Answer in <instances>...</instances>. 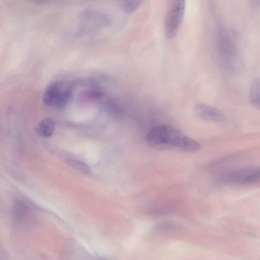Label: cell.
Segmentation results:
<instances>
[{
    "mask_svg": "<svg viewBox=\"0 0 260 260\" xmlns=\"http://www.w3.org/2000/svg\"><path fill=\"white\" fill-rule=\"evenodd\" d=\"M122 10L127 13H133L137 10L143 3V0H119Z\"/></svg>",
    "mask_w": 260,
    "mask_h": 260,
    "instance_id": "obj_9",
    "label": "cell"
},
{
    "mask_svg": "<svg viewBox=\"0 0 260 260\" xmlns=\"http://www.w3.org/2000/svg\"><path fill=\"white\" fill-rule=\"evenodd\" d=\"M32 1L36 4H43L45 3L47 0H32Z\"/></svg>",
    "mask_w": 260,
    "mask_h": 260,
    "instance_id": "obj_12",
    "label": "cell"
},
{
    "mask_svg": "<svg viewBox=\"0 0 260 260\" xmlns=\"http://www.w3.org/2000/svg\"><path fill=\"white\" fill-rule=\"evenodd\" d=\"M260 178V169L255 170H243L235 172L222 176L223 182L245 183L254 181Z\"/></svg>",
    "mask_w": 260,
    "mask_h": 260,
    "instance_id": "obj_6",
    "label": "cell"
},
{
    "mask_svg": "<svg viewBox=\"0 0 260 260\" xmlns=\"http://www.w3.org/2000/svg\"><path fill=\"white\" fill-rule=\"evenodd\" d=\"M146 141L151 146L160 150L194 152L201 148L198 142L167 125L153 127L148 132Z\"/></svg>",
    "mask_w": 260,
    "mask_h": 260,
    "instance_id": "obj_1",
    "label": "cell"
},
{
    "mask_svg": "<svg viewBox=\"0 0 260 260\" xmlns=\"http://www.w3.org/2000/svg\"><path fill=\"white\" fill-rule=\"evenodd\" d=\"M107 108L110 113L116 117H120L123 114L122 106L117 102L113 100H109L106 103Z\"/></svg>",
    "mask_w": 260,
    "mask_h": 260,
    "instance_id": "obj_10",
    "label": "cell"
},
{
    "mask_svg": "<svg viewBox=\"0 0 260 260\" xmlns=\"http://www.w3.org/2000/svg\"><path fill=\"white\" fill-rule=\"evenodd\" d=\"M70 164L74 167L77 168L78 170L85 173H87L90 171L89 167L85 164L77 161H70Z\"/></svg>",
    "mask_w": 260,
    "mask_h": 260,
    "instance_id": "obj_11",
    "label": "cell"
},
{
    "mask_svg": "<svg viewBox=\"0 0 260 260\" xmlns=\"http://www.w3.org/2000/svg\"><path fill=\"white\" fill-rule=\"evenodd\" d=\"M195 115L200 119L214 122H224L226 120L225 115L219 109L205 104H199L194 108Z\"/></svg>",
    "mask_w": 260,
    "mask_h": 260,
    "instance_id": "obj_5",
    "label": "cell"
},
{
    "mask_svg": "<svg viewBox=\"0 0 260 260\" xmlns=\"http://www.w3.org/2000/svg\"><path fill=\"white\" fill-rule=\"evenodd\" d=\"M110 24L109 17L104 13L95 10H86L80 16L78 34L93 33L106 28Z\"/></svg>",
    "mask_w": 260,
    "mask_h": 260,
    "instance_id": "obj_2",
    "label": "cell"
},
{
    "mask_svg": "<svg viewBox=\"0 0 260 260\" xmlns=\"http://www.w3.org/2000/svg\"><path fill=\"white\" fill-rule=\"evenodd\" d=\"M185 0H169L165 21L167 38L172 40L176 36L183 19Z\"/></svg>",
    "mask_w": 260,
    "mask_h": 260,
    "instance_id": "obj_3",
    "label": "cell"
},
{
    "mask_svg": "<svg viewBox=\"0 0 260 260\" xmlns=\"http://www.w3.org/2000/svg\"><path fill=\"white\" fill-rule=\"evenodd\" d=\"M55 121L50 118L45 119L36 125L35 128L36 134L42 137H51L55 129Z\"/></svg>",
    "mask_w": 260,
    "mask_h": 260,
    "instance_id": "obj_7",
    "label": "cell"
},
{
    "mask_svg": "<svg viewBox=\"0 0 260 260\" xmlns=\"http://www.w3.org/2000/svg\"><path fill=\"white\" fill-rule=\"evenodd\" d=\"M72 96V89L68 84L56 82L51 84L44 95V103L48 106L65 107Z\"/></svg>",
    "mask_w": 260,
    "mask_h": 260,
    "instance_id": "obj_4",
    "label": "cell"
},
{
    "mask_svg": "<svg viewBox=\"0 0 260 260\" xmlns=\"http://www.w3.org/2000/svg\"><path fill=\"white\" fill-rule=\"evenodd\" d=\"M250 100L252 105L260 110V79L253 80L250 84Z\"/></svg>",
    "mask_w": 260,
    "mask_h": 260,
    "instance_id": "obj_8",
    "label": "cell"
}]
</instances>
